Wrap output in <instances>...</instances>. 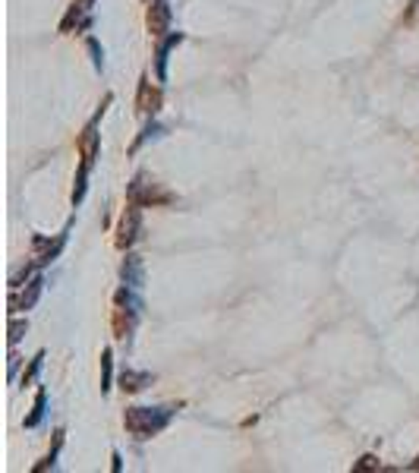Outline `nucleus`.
<instances>
[{"mask_svg":"<svg viewBox=\"0 0 419 473\" xmlns=\"http://www.w3.org/2000/svg\"><path fill=\"white\" fill-rule=\"evenodd\" d=\"M148 29H152V35H164V29H167V6L164 4H152V10H148Z\"/></svg>","mask_w":419,"mask_h":473,"instance_id":"1","label":"nucleus"},{"mask_svg":"<svg viewBox=\"0 0 419 473\" xmlns=\"http://www.w3.org/2000/svg\"><path fill=\"white\" fill-rule=\"evenodd\" d=\"M126 429L136 432V436H145V432L152 429V420H148V417L136 407V410H130V414H126Z\"/></svg>","mask_w":419,"mask_h":473,"instance_id":"2","label":"nucleus"},{"mask_svg":"<svg viewBox=\"0 0 419 473\" xmlns=\"http://www.w3.org/2000/svg\"><path fill=\"white\" fill-rule=\"evenodd\" d=\"M133 231H136V212H130V218H123V224H120V236H117L120 246H130L133 236H136Z\"/></svg>","mask_w":419,"mask_h":473,"instance_id":"3","label":"nucleus"},{"mask_svg":"<svg viewBox=\"0 0 419 473\" xmlns=\"http://www.w3.org/2000/svg\"><path fill=\"white\" fill-rule=\"evenodd\" d=\"M139 107L142 111H154V107H158V92L152 89V85H142V92H139Z\"/></svg>","mask_w":419,"mask_h":473,"instance_id":"4","label":"nucleus"},{"mask_svg":"<svg viewBox=\"0 0 419 473\" xmlns=\"http://www.w3.org/2000/svg\"><path fill=\"white\" fill-rule=\"evenodd\" d=\"M130 316L123 313V309H117V316H114V331H117V337H126V331H130Z\"/></svg>","mask_w":419,"mask_h":473,"instance_id":"5","label":"nucleus"},{"mask_svg":"<svg viewBox=\"0 0 419 473\" xmlns=\"http://www.w3.org/2000/svg\"><path fill=\"white\" fill-rule=\"evenodd\" d=\"M83 155H85V161H92V155H95V133L92 130H85V136H83Z\"/></svg>","mask_w":419,"mask_h":473,"instance_id":"6","label":"nucleus"}]
</instances>
